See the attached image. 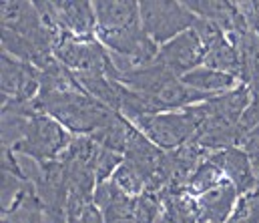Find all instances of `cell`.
<instances>
[{"mask_svg":"<svg viewBox=\"0 0 259 223\" xmlns=\"http://www.w3.org/2000/svg\"><path fill=\"white\" fill-rule=\"evenodd\" d=\"M237 193L239 191L231 181H221L207 193L199 195V223H227Z\"/></svg>","mask_w":259,"mask_h":223,"instance_id":"obj_9","label":"cell"},{"mask_svg":"<svg viewBox=\"0 0 259 223\" xmlns=\"http://www.w3.org/2000/svg\"><path fill=\"white\" fill-rule=\"evenodd\" d=\"M42 205L36 197V191H32V187H28L10 209L4 211L2 223H42V213H40Z\"/></svg>","mask_w":259,"mask_h":223,"instance_id":"obj_14","label":"cell"},{"mask_svg":"<svg viewBox=\"0 0 259 223\" xmlns=\"http://www.w3.org/2000/svg\"><path fill=\"white\" fill-rule=\"evenodd\" d=\"M141 22L147 34L157 42H165L173 38L177 32H187L195 24V14L187 10L185 4L179 2H141Z\"/></svg>","mask_w":259,"mask_h":223,"instance_id":"obj_2","label":"cell"},{"mask_svg":"<svg viewBox=\"0 0 259 223\" xmlns=\"http://www.w3.org/2000/svg\"><path fill=\"white\" fill-rule=\"evenodd\" d=\"M155 223H167V221H165V219H163V217H161V219H159V221H155Z\"/></svg>","mask_w":259,"mask_h":223,"instance_id":"obj_19","label":"cell"},{"mask_svg":"<svg viewBox=\"0 0 259 223\" xmlns=\"http://www.w3.org/2000/svg\"><path fill=\"white\" fill-rule=\"evenodd\" d=\"M40 84V74L28 63L2 55V99L6 103H30Z\"/></svg>","mask_w":259,"mask_h":223,"instance_id":"obj_7","label":"cell"},{"mask_svg":"<svg viewBox=\"0 0 259 223\" xmlns=\"http://www.w3.org/2000/svg\"><path fill=\"white\" fill-rule=\"evenodd\" d=\"M99 36L111 51L127 59V63L133 69L151 65L159 55L155 42L149 38V34L141 24L121 28V30H99Z\"/></svg>","mask_w":259,"mask_h":223,"instance_id":"obj_5","label":"cell"},{"mask_svg":"<svg viewBox=\"0 0 259 223\" xmlns=\"http://www.w3.org/2000/svg\"><path fill=\"white\" fill-rule=\"evenodd\" d=\"M2 28L12 30L22 36H32L36 34L45 24L40 22V12L36 4L30 2H2Z\"/></svg>","mask_w":259,"mask_h":223,"instance_id":"obj_11","label":"cell"},{"mask_svg":"<svg viewBox=\"0 0 259 223\" xmlns=\"http://www.w3.org/2000/svg\"><path fill=\"white\" fill-rule=\"evenodd\" d=\"M95 205L103 213L105 223H127L135 215L137 199L125 193L115 181H105L99 183L95 191Z\"/></svg>","mask_w":259,"mask_h":223,"instance_id":"obj_8","label":"cell"},{"mask_svg":"<svg viewBox=\"0 0 259 223\" xmlns=\"http://www.w3.org/2000/svg\"><path fill=\"white\" fill-rule=\"evenodd\" d=\"M68 223H105L103 219V213L99 211V207H87L80 215H76V217H72V219H68Z\"/></svg>","mask_w":259,"mask_h":223,"instance_id":"obj_17","label":"cell"},{"mask_svg":"<svg viewBox=\"0 0 259 223\" xmlns=\"http://www.w3.org/2000/svg\"><path fill=\"white\" fill-rule=\"evenodd\" d=\"M203 63L209 69H213V71H221V73H227V74H237L243 71L239 49L233 47V44H229L225 38L205 51Z\"/></svg>","mask_w":259,"mask_h":223,"instance_id":"obj_13","label":"cell"},{"mask_svg":"<svg viewBox=\"0 0 259 223\" xmlns=\"http://www.w3.org/2000/svg\"><path fill=\"white\" fill-rule=\"evenodd\" d=\"M255 10H257V16H259V2H255Z\"/></svg>","mask_w":259,"mask_h":223,"instance_id":"obj_18","label":"cell"},{"mask_svg":"<svg viewBox=\"0 0 259 223\" xmlns=\"http://www.w3.org/2000/svg\"><path fill=\"white\" fill-rule=\"evenodd\" d=\"M223 173L229 175L231 183L237 187V191H255L257 189V177L253 175V163L245 151H239L235 147H229L215 157H211Z\"/></svg>","mask_w":259,"mask_h":223,"instance_id":"obj_10","label":"cell"},{"mask_svg":"<svg viewBox=\"0 0 259 223\" xmlns=\"http://www.w3.org/2000/svg\"><path fill=\"white\" fill-rule=\"evenodd\" d=\"M139 129L145 133V137L155 143L157 147L173 149L177 145L193 141L197 133V123L189 111L181 113H167V115H149L137 119Z\"/></svg>","mask_w":259,"mask_h":223,"instance_id":"obj_3","label":"cell"},{"mask_svg":"<svg viewBox=\"0 0 259 223\" xmlns=\"http://www.w3.org/2000/svg\"><path fill=\"white\" fill-rule=\"evenodd\" d=\"M183 82L201 93H209V91L231 88L235 84V78H233V74L213 71V69H195L183 76Z\"/></svg>","mask_w":259,"mask_h":223,"instance_id":"obj_15","label":"cell"},{"mask_svg":"<svg viewBox=\"0 0 259 223\" xmlns=\"http://www.w3.org/2000/svg\"><path fill=\"white\" fill-rule=\"evenodd\" d=\"M203 59H205V47L201 38L197 36L195 30H187L181 36L173 38L169 44H165L155 61L167 67L173 74H187L191 73L195 65L203 63Z\"/></svg>","mask_w":259,"mask_h":223,"instance_id":"obj_6","label":"cell"},{"mask_svg":"<svg viewBox=\"0 0 259 223\" xmlns=\"http://www.w3.org/2000/svg\"><path fill=\"white\" fill-rule=\"evenodd\" d=\"M99 30H121L139 24L141 10L137 2H95Z\"/></svg>","mask_w":259,"mask_h":223,"instance_id":"obj_12","label":"cell"},{"mask_svg":"<svg viewBox=\"0 0 259 223\" xmlns=\"http://www.w3.org/2000/svg\"><path fill=\"white\" fill-rule=\"evenodd\" d=\"M34 107L47 111L49 115L57 117L65 127L78 133H97L117 113L99 99L87 95L84 91L38 93Z\"/></svg>","mask_w":259,"mask_h":223,"instance_id":"obj_1","label":"cell"},{"mask_svg":"<svg viewBox=\"0 0 259 223\" xmlns=\"http://www.w3.org/2000/svg\"><path fill=\"white\" fill-rule=\"evenodd\" d=\"M221 173H223L221 167H219L213 159L201 163L193 171V175L187 179L185 191L191 193V195H203V193H207L209 189H213L215 185L221 183V181H219V179H221Z\"/></svg>","mask_w":259,"mask_h":223,"instance_id":"obj_16","label":"cell"},{"mask_svg":"<svg viewBox=\"0 0 259 223\" xmlns=\"http://www.w3.org/2000/svg\"><path fill=\"white\" fill-rule=\"evenodd\" d=\"M68 145H70L68 137L59 123L51 121L45 115H36L30 121L24 139L14 145V151L45 163V161H53L55 155Z\"/></svg>","mask_w":259,"mask_h":223,"instance_id":"obj_4","label":"cell"}]
</instances>
